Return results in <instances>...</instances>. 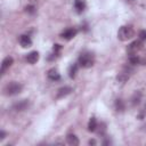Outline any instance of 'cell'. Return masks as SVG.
<instances>
[{
  "label": "cell",
  "mask_w": 146,
  "mask_h": 146,
  "mask_svg": "<svg viewBox=\"0 0 146 146\" xmlns=\"http://www.w3.org/2000/svg\"><path fill=\"white\" fill-rule=\"evenodd\" d=\"M133 35H135V30L130 25L121 26L120 30H119V32H117V38L121 41H128V40L132 39Z\"/></svg>",
  "instance_id": "1"
},
{
  "label": "cell",
  "mask_w": 146,
  "mask_h": 146,
  "mask_svg": "<svg viewBox=\"0 0 146 146\" xmlns=\"http://www.w3.org/2000/svg\"><path fill=\"white\" fill-rule=\"evenodd\" d=\"M23 90V86L18 82H9L7 83L5 87H3V94L6 96H14V95H17L19 94L21 91Z\"/></svg>",
  "instance_id": "2"
},
{
  "label": "cell",
  "mask_w": 146,
  "mask_h": 146,
  "mask_svg": "<svg viewBox=\"0 0 146 146\" xmlns=\"http://www.w3.org/2000/svg\"><path fill=\"white\" fill-rule=\"evenodd\" d=\"M95 63V58H94V55L90 54V52H84V54H81L80 57H79V65L81 67H84V68H89L94 65Z\"/></svg>",
  "instance_id": "3"
},
{
  "label": "cell",
  "mask_w": 146,
  "mask_h": 146,
  "mask_svg": "<svg viewBox=\"0 0 146 146\" xmlns=\"http://www.w3.org/2000/svg\"><path fill=\"white\" fill-rule=\"evenodd\" d=\"M141 48H143V41H140V40H136V41L131 42V43L128 46L127 51H128L129 55H136Z\"/></svg>",
  "instance_id": "4"
},
{
  "label": "cell",
  "mask_w": 146,
  "mask_h": 146,
  "mask_svg": "<svg viewBox=\"0 0 146 146\" xmlns=\"http://www.w3.org/2000/svg\"><path fill=\"white\" fill-rule=\"evenodd\" d=\"M131 72H132V70H130V68H128V67H124V68L117 74V76H116L117 81H120V82H125V81L130 78Z\"/></svg>",
  "instance_id": "5"
},
{
  "label": "cell",
  "mask_w": 146,
  "mask_h": 146,
  "mask_svg": "<svg viewBox=\"0 0 146 146\" xmlns=\"http://www.w3.org/2000/svg\"><path fill=\"white\" fill-rule=\"evenodd\" d=\"M27 106H29V100L27 99H23V100H19L18 103H15L11 108L14 111H16V112H22V111L26 110Z\"/></svg>",
  "instance_id": "6"
},
{
  "label": "cell",
  "mask_w": 146,
  "mask_h": 146,
  "mask_svg": "<svg viewBox=\"0 0 146 146\" xmlns=\"http://www.w3.org/2000/svg\"><path fill=\"white\" fill-rule=\"evenodd\" d=\"M76 33H78L76 29H67L64 32H62L60 38H63L64 40H71V39H73L76 35Z\"/></svg>",
  "instance_id": "7"
},
{
  "label": "cell",
  "mask_w": 146,
  "mask_h": 146,
  "mask_svg": "<svg viewBox=\"0 0 146 146\" xmlns=\"http://www.w3.org/2000/svg\"><path fill=\"white\" fill-rule=\"evenodd\" d=\"M13 63H14V59H13V57H10V56H7L6 58H3V60H2V63H1V74H5V72L13 65Z\"/></svg>",
  "instance_id": "8"
},
{
  "label": "cell",
  "mask_w": 146,
  "mask_h": 146,
  "mask_svg": "<svg viewBox=\"0 0 146 146\" xmlns=\"http://www.w3.org/2000/svg\"><path fill=\"white\" fill-rule=\"evenodd\" d=\"M72 91H73V89L71 87H62V88L58 89L57 95H56V98H64L65 96L70 95Z\"/></svg>",
  "instance_id": "9"
},
{
  "label": "cell",
  "mask_w": 146,
  "mask_h": 146,
  "mask_svg": "<svg viewBox=\"0 0 146 146\" xmlns=\"http://www.w3.org/2000/svg\"><path fill=\"white\" fill-rule=\"evenodd\" d=\"M19 44H21L23 48H29V47L32 46V40H31V38H30L29 35L23 34V35L19 36Z\"/></svg>",
  "instance_id": "10"
},
{
  "label": "cell",
  "mask_w": 146,
  "mask_h": 146,
  "mask_svg": "<svg viewBox=\"0 0 146 146\" xmlns=\"http://www.w3.org/2000/svg\"><path fill=\"white\" fill-rule=\"evenodd\" d=\"M26 60L30 64H35L39 60V52L38 51H31L26 56Z\"/></svg>",
  "instance_id": "11"
},
{
  "label": "cell",
  "mask_w": 146,
  "mask_h": 146,
  "mask_svg": "<svg viewBox=\"0 0 146 146\" xmlns=\"http://www.w3.org/2000/svg\"><path fill=\"white\" fill-rule=\"evenodd\" d=\"M47 75H48V78H49L50 80H52V81H57V80H59V79H60L59 73H58V72H57V70H55V68L49 70V71H48V73H47Z\"/></svg>",
  "instance_id": "12"
},
{
  "label": "cell",
  "mask_w": 146,
  "mask_h": 146,
  "mask_svg": "<svg viewBox=\"0 0 146 146\" xmlns=\"http://www.w3.org/2000/svg\"><path fill=\"white\" fill-rule=\"evenodd\" d=\"M66 140H67V143H68L70 145H72V146H78V145L80 144V141H79L78 137H76L75 135H73V133H70V135H67V137H66Z\"/></svg>",
  "instance_id": "13"
},
{
  "label": "cell",
  "mask_w": 146,
  "mask_h": 146,
  "mask_svg": "<svg viewBox=\"0 0 146 146\" xmlns=\"http://www.w3.org/2000/svg\"><path fill=\"white\" fill-rule=\"evenodd\" d=\"M140 100H141V92L140 91H136L131 97V105L136 106V105H138L140 103Z\"/></svg>",
  "instance_id": "14"
},
{
  "label": "cell",
  "mask_w": 146,
  "mask_h": 146,
  "mask_svg": "<svg viewBox=\"0 0 146 146\" xmlns=\"http://www.w3.org/2000/svg\"><path fill=\"white\" fill-rule=\"evenodd\" d=\"M74 7H75L78 13H81L86 8V1L84 0H75L74 1Z\"/></svg>",
  "instance_id": "15"
},
{
  "label": "cell",
  "mask_w": 146,
  "mask_h": 146,
  "mask_svg": "<svg viewBox=\"0 0 146 146\" xmlns=\"http://www.w3.org/2000/svg\"><path fill=\"white\" fill-rule=\"evenodd\" d=\"M97 127H98L97 120H96L95 117H91V119L89 120V123H88V130H89L90 132H94V131H96Z\"/></svg>",
  "instance_id": "16"
},
{
  "label": "cell",
  "mask_w": 146,
  "mask_h": 146,
  "mask_svg": "<svg viewBox=\"0 0 146 146\" xmlns=\"http://www.w3.org/2000/svg\"><path fill=\"white\" fill-rule=\"evenodd\" d=\"M114 105H115V110L117 112H123L125 110V105H124V103H123L122 99H116Z\"/></svg>",
  "instance_id": "17"
},
{
  "label": "cell",
  "mask_w": 146,
  "mask_h": 146,
  "mask_svg": "<svg viewBox=\"0 0 146 146\" xmlns=\"http://www.w3.org/2000/svg\"><path fill=\"white\" fill-rule=\"evenodd\" d=\"M76 72H78V64H73L70 66L68 68V75L71 79H74L75 75H76Z\"/></svg>",
  "instance_id": "18"
},
{
  "label": "cell",
  "mask_w": 146,
  "mask_h": 146,
  "mask_svg": "<svg viewBox=\"0 0 146 146\" xmlns=\"http://www.w3.org/2000/svg\"><path fill=\"white\" fill-rule=\"evenodd\" d=\"M129 62H130L131 65H136V64H139L140 59H139V57H138L137 55H130V57H129Z\"/></svg>",
  "instance_id": "19"
},
{
  "label": "cell",
  "mask_w": 146,
  "mask_h": 146,
  "mask_svg": "<svg viewBox=\"0 0 146 146\" xmlns=\"http://www.w3.org/2000/svg\"><path fill=\"white\" fill-rule=\"evenodd\" d=\"M138 36H139L140 41H145L146 40V30H140L138 33Z\"/></svg>",
  "instance_id": "20"
},
{
  "label": "cell",
  "mask_w": 146,
  "mask_h": 146,
  "mask_svg": "<svg viewBox=\"0 0 146 146\" xmlns=\"http://www.w3.org/2000/svg\"><path fill=\"white\" fill-rule=\"evenodd\" d=\"M25 11L29 13V14H34L35 13V7L32 6V5H29V6L25 7Z\"/></svg>",
  "instance_id": "21"
},
{
  "label": "cell",
  "mask_w": 146,
  "mask_h": 146,
  "mask_svg": "<svg viewBox=\"0 0 146 146\" xmlns=\"http://www.w3.org/2000/svg\"><path fill=\"white\" fill-rule=\"evenodd\" d=\"M144 116H146V104H145V106L143 107V110L140 111V113H139V115H138V117H140V119H143Z\"/></svg>",
  "instance_id": "22"
},
{
  "label": "cell",
  "mask_w": 146,
  "mask_h": 146,
  "mask_svg": "<svg viewBox=\"0 0 146 146\" xmlns=\"http://www.w3.org/2000/svg\"><path fill=\"white\" fill-rule=\"evenodd\" d=\"M52 49H54V51H55V52H58V51L62 49V46L56 43V44H54V48H52Z\"/></svg>",
  "instance_id": "23"
},
{
  "label": "cell",
  "mask_w": 146,
  "mask_h": 146,
  "mask_svg": "<svg viewBox=\"0 0 146 146\" xmlns=\"http://www.w3.org/2000/svg\"><path fill=\"white\" fill-rule=\"evenodd\" d=\"M6 135H7V133H6V132H5L3 130H1V131H0V140H2V139H5V137H6Z\"/></svg>",
  "instance_id": "24"
},
{
  "label": "cell",
  "mask_w": 146,
  "mask_h": 146,
  "mask_svg": "<svg viewBox=\"0 0 146 146\" xmlns=\"http://www.w3.org/2000/svg\"><path fill=\"white\" fill-rule=\"evenodd\" d=\"M89 144H90V145H95V144H96V141L92 139V140H89Z\"/></svg>",
  "instance_id": "25"
},
{
  "label": "cell",
  "mask_w": 146,
  "mask_h": 146,
  "mask_svg": "<svg viewBox=\"0 0 146 146\" xmlns=\"http://www.w3.org/2000/svg\"><path fill=\"white\" fill-rule=\"evenodd\" d=\"M127 2H131V1H133V0H125Z\"/></svg>",
  "instance_id": "26"
}]
</instances>
